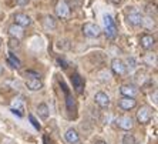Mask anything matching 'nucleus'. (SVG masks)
Instances as JSON below:
<instances>
[{
	"mask_svg": "<svg viewBox=\"0 0 158 144\" xmlns=\"http://www.w3.org/2000/svg\"><path fill=\"white\" fill-rule=\"evenodd\" d=\"M71 80H73V86H74V89L77 90L78 93L83 91V89H84V81H83V78H81L77 73L73 74V77H71Z\"/></svg>",
	"mask_w": 158,
	"mask_h": 144,
	"instance_id": "15",
	"label": "nucleus"
},
{
	"mask_svg": "<svg viewBox=\"0 0 158 144\" xmlns=\"http://www.w3.org/2000/svg\"><path fill=\"white\" fill-rule=\"evenodd\" d=\"M143 19L144 17L141 13H138L137 10H132L131 13L127 16V22H128L131 26H140V24H143Z\"/></svg>",
	"mask_w": 158,
	"mask_h": 144,
	"instance_id": "8",
	"label": "nucleus"
},
{
	"mask_svg": "<svg viewBox=\"0 0 158 144\" xmlns=\"http://www.w3.org/2000/svg\"><path fill=\"white\" fill-rule=\"evenodd\" d=\"M9 34H10V37H13V39L20 40L23 37V34H24V30H23V27L17 26V24H11V26L9 27Z\"/></svg>",
	"mask_w": 158,
	"mask_h": 144,
	"instance_id": "13",
	"label": "nucleus"
},
{
	"mask_svg": "<svg viewBox=\"0 0 158 144\" xmlns=\"http://www.w3.org/2000/svg\"><path fill=\"white\" fill-rule=\"evenodd\" d=\"M94 144H107V143H106V141H103V140H98V141H96Z\"/></svg>",
	"mask_w": 158,
	"mask_h": 144,
	"instance_id": "28",
	"label": "nucleus"
},
{
	"mask_svg": "<svg viewBox=\"0 0 158 144\" xmlns=\"http://www.w3.org/2000/svg\"><path fill=\"white\" fill-rule=\"evenodd\" d=\"M137 106V100L131 99V97H121L120 101H118V107L124 111H130Z\"/></svg>",
	"mask_w": 158,
	"mask_h": 144,
	"instance_id": "4",
	"label": "nucleus"
},
{
	"mask_svg": "<svg viewBox=\"0 0 158 144\" xmlns=\"http://www.w3.org/2000/svg\"><path fill=\"white\" fill-rule=\"evenodd\" d=\"M43 26L46 30H53L56 29V20L53 16H46L43 20Z\"/></svg>",
	"mask_w": 158,
	"mask_h": 144,
	"instance_id": "17",
	"label": "nucleus"
},
{
	"mask_svg": "<svg viewBox=\"0 0 158 144\" xmlns=\"http://www.w3.org/2000/svg\"><path fill=\"white\" fill-rule=\"evenodd\" d=\"M30 0H16V3L20 4V6H26V4H29Z\"/></svg>",
	"mask_w": 158,
	"mask_h": 144,
	"instance_id": "25",
	"label": "nucleus"
},
{
	"mask_svg": "<svg viewBox=\"0 0 158 144\" xmlns=\"http://www.w3.org/2000/svg\"><path fill=\"white\" fill-rule=\"evenodd\" d=\"M94 101H96V104L98 106V107H101V108H107L108 106H110V97L107 96L106 93H103V91L96 93V96H94Z\"/></svg>",
	"mask_w": 158,
	"mask_h": 144,
	"instance_id": "6",
	"label": "nucleus"
},
{
	"mask_svg": "<svg viewBox=\"0 0 158 144\" xmlns=\"http://www.w3.org/2000/svg\"><path fill=\"white\" fill-rule=\"evenodd\" d=\"M83 33H84V36L94 39V37H98L101 34V29L94 23H85L83 26Z\"/></svg>",
	"mask_w": 158,
	"mask_h": 144,
	"instance_id": "3",
	"label": "nucleus"
},
{
	"mask_svg": "<svg viewBox=\"0 0 158 144\" xmlns=\"http://www.w3.org/2000/svg\"><path fill=\"white\" fill-rule=\"evenodd\" d=\"M151 117H152V110L148 106H143V107H140V110L137 111V120L141 124H148L151 121Z\"/></svg>",
	"mask_w": 158,
	"mask_h": 144,
	"instance_id": "2",
	"label": "nucleus"
},
{
	"mask_svg": "<svg viewBox=\"0 0 158 144\" xmlns=\"http://www.w3.org/2000/svg\"><path fill=\"white\" fill-rule=\"evenodd\" d=\"M0 47H2V43H0Z\"/></svg>",
	"mask_w": 158,
	"mask_h": 144,
	"instance_id": "30",
	"label": "nucleus"
},
{
	"mask_svg": "<svg viewBox=\"0 0 158 144\" xmlns=\"http://www.w3.org/2000/svg\"><path fill=\"white\" fill-rule=\"evenodd\" d=\"M120 93H121L123 97H131V99H135L137 96V89L132 84H124L120 87Z\"/></svg>",
	"mask_w": 158,
	"mask_h": 144,
	"instance_id": "10",
	"label": "nucleus"
},
{
	"mask_svg": "<svg viewBox=\"0 0 158 144\" xmlns=\"http://www.w3.org/2000/svg\"><path fill=\"white\" fill-rule=\"evenodd\" d=\"M2 74H3V67L0 66V76H2Z\"/></svg>",
	"mask_w": 158,
	"mask_h": 144,
	"instance_id": "29",
	"label": "nucleus"
},
{
	"mask_svg": "<svg viewBox=\"0 0 158 144\" xmlns=\"http://www.w3.org/2000/svg\"><path fill=\"white\" fill-rule=\"evenodd\" d=\"M26 76L29 78H40V74H37V73H34V71H26Z\"/></svg>",
	"mask_w": 158,
	"mask_h": 144,
	"instance_id": "23",
	"label": "nucleus"
},
{
	"mask_svg": "<svg viewBox=\"0 0 158 144\" xmlns=\"http://www.w3.org/2000/svg\"><path fill=\"white\" fill-rule=\"evenodd\" d=\"M110 3H113V4H120V3H121V0H110Z\"/></svg>",
	"mask_w": 158,
	"mask_h": 144,
	"instance_id": "27",
	"label": "nucleus"
},
{
	"mask_svg": "<svg viewBox=\"0 0 158 144\" xmlns=\"http://www.w3.org/2000/svg\"><path fill=\"white\" fill-rule=\"evenodd\" d=\"M2 144H13V141L9 140V138H4V140L2 141Z\"/></svg>",
	"mask_w": 158,
	"mask_h": 144,
	"instance_id": "26",
	"label": "nucleus"
},
{
	"mask_svg": "<svg viewBox=\"0 0 158 144\" xmlns=\"http://www.w3.org/2000/svg\"><path fill=\"white\" fill-rule=\"evenodd\" d=\"M114 24V22H113V17H111L110 15H106L104 16V26L108 27V26H113Z\"/></svg>",
	"mask_w": 158,
	"mask_h": 144,
	"instance_id": "22",
	"label": "nucleus"
},
{
	"mask_svg": "<svg viewBox=\"0 0 158 144\" xmlns=\"http://www.w3.org/2000/svg\"><path fill=\"white\" fill-rule=\"evenodd\" d=\"M54 10H56L57 17H60V19H67L70 16V6L67 4L66 0H59V2L56 3Z\"/></svg>",
	"mask_w": 158,
	"mask_h": 144,
	"instance_id": "1",
	"label": "nucleus"
},
{
	"mask_svg": "<svg viewBox=\"0 0 158 144\" xmlns=\"http://www.w3.org/2000/svg\"><path fill=\"white\" fill-rule=\"evenodd\" d=\"M26 86L27 89L31 90V91H39V90L43 89V83H41L40 78H27Z\"/></svg>",
	"mask_w": 158,
	"mask_h": 144,
	"instance_id": "12",
	"label": "nucleus"
},
{
	"mask_svg": "<svg viewBox=\"0 0 158 144\" xmlns=\"http://www.w3.org/2000/svg\"><path fill=\"white\" fill-rule=\"evenodd\" d=\"M106 34H107L108 39H115V37H117V29H115V24L106 27Z\"/></svg>",
	"mask_w": 158,
	"mask_h": 144,
	"instance_id": "19",
	"label": "nucleus"
},
{
	"mask_svg": "<svg viewBox=\"0 0 158 144\" xmlns=\"http://www.w3.org/2000/svg\"><path fill=\"white\" fill-rule=\"evenodd\" d=\"M111 69H113V71H114L115 74H118V76H124V74L127 73V66H125V63L120 59H113V61H111Z\"/></svg>",
	"mask_w": 158,
	"mask_h": 144,
	"instance_id": "5",
	"label": "nucleus"
},
{
	"mask_svg": "<svg viewBox=\"0 0 158 144\" xmlns=\"http://www.w3.org/2000/svg\"><path fill=\"white\" fill-rule=\"evenodd\" d=\"M15 24H17V26H20V27H27L31 24V19L27 15H24V13H16Z\"/></svg>",
	"mask_w": 158,
	"mask_h": 144,
	"instance_id": "7",
	"label": "nucleus"
},
{
	"mask_svg": "<svg viewBox=\"0 0 158 144\" xmlns=\"http://www.w3.org/2000/svg\"><path fill=\"white\" fill-rule=\"evenodd\" d=\"M19 47H20V41H19L17 39H13V37H10V39H9V49L15 50V49H19Z\"/></svg>",
	"mask_w": 158,
	"mask_h": 144,
	"instance_id": "21",
	"label": "nucleus"
},
{
	"mask_svg": "<svg viewBox=\"0 0 158 144\" xmlns=\"http://www.w3.org/2000/svg\"><path fill=\"white\" fill-rule=\"evenodd\" d=\"M37 114L40 116V118H43V120H47L48 116H50V110H48L47 104H44V103L39 104L37 106Z\"/></svg>",
	"mask_w": 158,
	"mask_h": 144,
	"instance_id": "16",
	"label": "nucleus"
},
{
	"mask_svg": "<svg viewBox=\"0 0 158 144\" xmlns=\"http://www.w3.org/2000/svg\"><path fill=\"white\" fill-rule=\"evenodd\" d=\"M7 63L10 64V67H13V69H19V67H20V60H19L15 54H11V53L7 57Z\"/></svg>",
	"mask_w": 158,
	"mask_h": 144,
	"instance_id": "18",
	"label": "nucleus"
},
{
	"mask_svg": "<svg viewBox=\"0 0 158 144\" xmlns=\"http://www.w3.org/2000/svg\"><path fill=\"white\" fill-rule=\"evenodd\" d=\"M123 144H137L135 137L132 136V134H125L123 137Z\"/></svg>",
	"mask_w": 158,
	"mask_h": 144,
	"instance_id": "20",
	"label": "nucleus"
},
{
	"mask_svg": "<svg viewBox=\"0 0 158 144\" xmlns=\"http://www.w3.org/2000/svg\"><path fill=\"white\" fill-rule=\"evenodd\" d=\"M140 44L143 49H145V50H150V49L154 47L155 44V37L151 36V34H143L140 39Z\"/></svg>",
	"mask_w": 158,
	"mask_h": 144,
	"instance_id": "9",
	"label": "nucleus"
},
{
	"mask_svg": "<svg viewBox=\"0 0 158 144\" xmlns=\"http://www.w3.org/2000/svg\"><path fill=\"white\" fill-rule=\"evenodd\" d=\"M117 123H118V127H120L121 130H125V131L131 130L132 126H134V123H132V118L128 117V116H123V117H118Z\"/></svg>",
	"mask_w": 158,
	"mask_h": 144,
	"instance_id": "11",
	"label": "nucleus"
},
{
	"mask_svg": "<svg viewBox=\"0 0 158 144\" xmlns=\"http://www.w3.org/2000/svg\"><path fill=\"white\" fill-rule=\"evenodd\" d=\"M66 140L70 144H77L80 141V136H78V133L74 129H70L66 131Z\"/></svg>",
	"mask_w": 158,
	"mask_h": 144,
	"instance_id": "14",
	"label": "nucleus"
},
{
	"mask_svg": "<svg viewBox=\"0 0 158 144\" xmlns=\"http://www.w3.org/2000/svg\"><path fill=\"white\" fill-rule=\"evenodd\" d=\"M30 121L33 123V126H34V127H36V129H39V130H40V124H39V123H37V121H36V118H34V117H33V116H30Z\"/></svg>",
	"mask_w": 158,
	"mask_h": 144,
	"instance_id": "24",
	"label": "nucleus"
}]
</instances>
